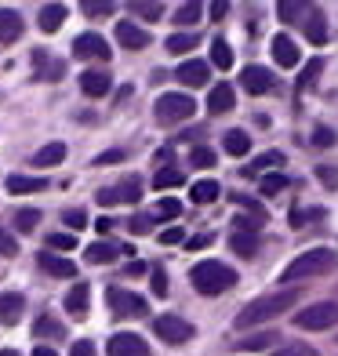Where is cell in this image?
<instances>
[{"mask_svg": "<svg viewBox=\"0 0 338 356\" xmlns=\"http://www.w3.org/2000/svg\"><path fill=\"white\" fill-rule=\"evenodd\" d=\"M295 302H298V291H295V287L277 291V295H262V298L248 302L244 309L236 313V320H233V323H236L240 331H248V327H259V323H266V320H273V316L287 313Z\"/></svg>", "mask_w": 338, "mask_h": 356, "instance_id": "1", "label": "cell"}, {"mask_svg": "<svg viewBox=\"0 0 338 356\" xmlns=\"http://www.w3.org/2000/svg\"><path fill=\"white\" fill-rule=\"evenodd\" d=\"M338 269V251L331 248H313L302 251L291 266L280 273V284H295V280H309V277H328V273Z\"/></svg>", "mask_w": 338, "mask_h": 356, "instance_id": "2", "label": "cell"}, {"mask_svg": "<svg viewBox=\"0 0 338 356\" xmlns=\"http://www.w3.org/2000/svg\"><path fill=\"white\" fill-rule=\"evenodd\" d=\"M189 280L200 295H222V291H230L236 284V273L230 266L215 262V258H204V262H197L189 269Z\"/></svg>", "mask_w": 338, "mask_h": 356, "instance_id": "3", "label": "cell"}, {"mask_svg": "<svg viewBox=\"0 0 338 356\" xmlns=\"http://www.w3.org/2000/svg\"><path fill=\"white\" fill-rule=\"evenodd\" d=\"M193 113H197V102H193L189 95H160L156 106H153V117H156V124H164V127L189 120Z\"/></svg>", "mask_w": 338, "mask_h": 356, "instance_id": "4", "label": "cell"}, {"mask_svg": "<svg viewBox=\"0 0 338 356\" xmlns=\"http://www.w3.org/2000/svg\"><path fill=\"white\" fill-rule=\"evenodd\" d=\"M335 323H338L335 302H316V305H305L302 313H295V327H302V331H328Z\"/></svg>", "mask_w": 338, "mask_h": 356, "instance_id": "5", "label": "cell"}, {"mask_svg": "<svg viewBox=\"0 0 338 356\" xmlns=\"http://www.w3.org/2000/svg\"><path fill=\"white\" fill-rule=\"evenodd\" d=\"M153 331H156V338H164L168 346H186L189 338H193V323H189L186 316L164 313V316L153 320Z\"/></svg>", "mask_w": 338, "mask_h": 356, "instance_id": "6", "label": "cell"}, {"mask_svg": "<svg viewBox=\"0 0 338 356\" xmlns=\"http://www.w3.org/2000/svg\"><path fill=\"white\" fill-rule=\"evenodd\" d=\"M109 305H113V316H146L150 313V305L142 295H135V291H127V287H109Z\"/></svg>", "mask_w": 338, "mask_h": 356, "instance_id": "7", "label": "cell"}, {"mask_svg": "<svg viewBox=\"0 0 338 356\" xmlns=\"http://www.w3.org/2000/svg\"><path fill=\"white\" fill-rule=\"evenodd\" d=\"M138 197H142V182L127 175V178H120L117 186L99 189V197H95V200H99L102 207H113V204H138Z\"/></svg>", "mask_w": 338, "mask_h": 356, "instance_id": "8", "label": "cell"}, {"mask_svg": "<svg viewBox=\"0 0 338 356\" xmlns=\"http://www.w3.org/2000/svg\"><path fill=\"white\" fill-rule=\"evenodd\" d=\"M73 51L77 58H88V62H109V44L99 33H80L73 40Z\"/></svg>", "mask_w": 338, "mask_h": 356, "instance_id": "9", "label": "cell"}, {"mask_svg": "<svg viewBox=\"0 0 338 356\" xmlns=\"http://www.w3.org/2000/svg\"><path fill=\"white\" fill-rule=\"evenodd\" d=\"M240 84H244L248 95H269L273 88H277V76H273V70H266V66H248L244 73H240Z\"/></svg>", "mask_w": 338, "mask_h": 356, "instance_id": "10", "label": "cell"}, {"mask_svg": "<svg viewBox=\"0 0 338 356\" xmlns=\"http://www.w3.org/2000/svg\"><path fill=\"white\" fill-rule=\"evenodd\" d=\"M106 353H109V356H150V346L142 342L138 334H127V331H120V334H113V338H109Z\"/></svg>", "mask_w": 338, "mask_h": 356, "instance_id": "11", "label": "cell"}, {"mask_svg": "<svg viewBox=\"0 0 338 356\" xmlns=\"http://www.w3.org/2000/svg\"><path fill=\"white\" fill-rule=\"evenodd\" d=\"M175 76H179V84H186V88H204L207 76H211V66L200 62V58H189V62H182V66L175 70Z\"/></svg>", "mask_w": 338, "mask_h": 356, "instance_id": "12", "label": "cell"}, {"mask_svg": "<svg viewBox=\"0 0 338 356\" xmlns=\"http://www.w3.org/2000/svg\"><path fill=\"white\" fill-rule=\"evenodd\" d=\"M66 313L70 316H77V320H84L88 316V309H91V287L84 284V280H77L73 287H70V295H66Z\"/></svg>", "mask_w": 338, "mask_h": 356, "instance_id": "13", "label": "cell"}, {"mask_svg": "<svg viewBox=\"0 0 338 356\" xmlns=\"http://www.w3.org/2000/svg\"><path fill=\"white\" fill-rule=\"evenodd\" d=\"M113 88V76L106 70H88V73H80V91L88 95V99H102V95H109Z\"/></svg>", "mask_w": 338, "mask_h": 356, "instance_id": "14", "label": "cell"}, {"mask_svg": "<svg viewBox=\"0 0 338 356\" xmlns=\"http://www.w3.org/2000/svg\"><path fill=\"white\" fill-rule=\"evenodd\" d=\"M37 266H40L44 273H51V277H62V280L77 277V266L70 262V258H62V254H51L47 248H44V254H37Z\"/></svg>", "mask_w": 338, "mask_h": 356, "instance_id": "15", "label": "cell"}, {"mask_svg": "<svg viewBox=\"0 0 338 356\" xmlns=\"http://www.w3.org/2000/svg\"><path fill=\"white\" fill-rule=\"evenodd\" d=\"M117 40L127 47V51H142V47H150V33L135 22H117Z\"/></svg>", "mask_w": 338, "mask_h": 356, "instance_id": "16", "label": "cell"}, {"mask_svg": "<svg viewBox=\"0 0 338 356\" xmlns=\"http://www.w3.org/2000/svg\"><path fill=\"white\" fill-rule=\"evenodd\" d=\"M273 58L280 62V70L298 66V47H295V40L287 37V33H277V37H273Z\"/></svg>", "mask_w": 338, "mask_h": 356, "instance_id": "17", "label": "cell"}, {"mask_svg": "<svg viewBox=\"0 0 338 356\" xmlns=\"http://www.w3.org/2000/svg\"><path fill=\"white\" fill-rule=\"evenodd\" d=\"M233 106H236V91L225 84V80L207 91V109H211V113H230Z\"/></svg>", "mask_w": 338, "mask_h": 356, "instance_id": "18", "label": "cell"}, {"mask_svg": "<svg viewBox=\"0 0 338 356\" xmlns=\"http://www.w3.org/2000/svg\"><path fill=\"white\" fill-rule=\"evenodd\" d=\"M47 189V178L40 175H11L8 178V193H15V197H26V193H44Z\"/></svg>", "mask_w": 338, "mask_h": 356, "instance_id": "19", "label": "cell"}, {"mask_svg": "<svg viewBox=\"0 0 338 356\" xmlns=\"http://www.w3.org/2000/svg\"><path fill=\"white\" fill-rule=\"evenodd\" d=\"M22 309H26V302H22L19 291H8V295H0V323H4V327L19 323Z\"/></svg>", "mask_w": 338, "mask_h": 356, "instance_id": "20", "label": "cell"}, {"mask_svg": "<svg viewBox=\"0 0 338 356\" xmlns=\"http://www.w3.org/2000/svg\"><path fill=\"white\" fill-rule=\"evenodd\" d=\"M222 149L230 153V156H248L251 153V135L240 131V127H233V131L222 135Z\"/></svg>", "mask_w": 338, "mask_h": 356, "instance_id": "21", "label": "cell"}, {"mask_svg": "<svg viewBox=\"0 0 338 356\" xmlns=\"http://www.w3.org/2000/svg\"><path fill=\"white\" fill-rule=\"evenodd\" d=\"M273 342H284V338L277 334V331H262V334H251V338H240V342L233 346L236 353H262V349H269Z\"/></svg>", "mask_w": 338, "mask_h": 356, "instance_id": "22", "label": "cell"}, {"mask_svg": "<svg viewBox=\"0 0 338 356\" xmlns=\"http://www.w3.org/2000/svg\"><path fill=\"white\" fill-rule=\"evenodd\" d=\"M22 37V19L8 8H0V44H15Z\"/></svg>", "mask_w": 338, "mask_h": 356, "instance_id": "23", "label": "cell"}, {"mask_svg": "<svg viewBox=\"0 0 338 356\" xmlns=\"http://www.w3.org/2000/svg\"><path fill=\"white\" fill-rule=\"evenodd\" d=\"M277 15H280V22H305L313 15V8L305 4V0H280Z\"/></svg>", "mask_w": 338, "mask_h": 356, "instance_id": "24", "label": "cell"}, {"mask_svg": "<svg viewBox=\"0 0 338 356\" xmlns=\"http://www.w3.org/2000/svg\"><path fill=\"white\" fill-rule=\"evenodd\" d=\"M273 168H284V153H280V149H269V153H262V156H255L251 168H244V175H248V178H251V175H269Z\"/></svg>", "mask_w": 338, "mask_h": 356, "instance_id": "25", "label": "cell"}, {"mask_svg": "<svg viewBox=\"0 0 338 356\" xmlns=\"http://www.w3.org/2000/svg\"><path fill=\"white\" fill-rule=\"evenodd\" d=\"M62 22H66V8L62 4H44L40 8V29L44 33H58Z\"/></svg>", "mask_w": 338, "mask_h": 356, "instance_id": "26", "label": "cell"}, {"mask_svg": "<svg viewBox=\"0 0 338 356\" xmlns=\"http://www.w3.org/2000/svg\"><path fill=\"white\" fill-rule=\"evenodd\" d=\"M302 29H305V37H309V44H328V19L316 8H313L309 19L302 22Z\"/></svg>", "mask_w": 338, "mask_h": 356, "instance_id": "27", "label": "cell"}, {"mask_svg": "<svg viewBox=\"0 0 338 356\" xmlns=\"http://www.w3.org/2000/svg\"><path fill=\"white\" fill-rule=\"evenodd\" d=\"M84 258H88V266H109V262H117V248L109 240H99V244H91L84 251Z\"/></svg>", "mask_w": 338, "mask_h": 356, "instance_id": "28", "label": "cell"}, {"mask_svg": "<svg viewBox=\"0 0 338 356\" xmlns=\"http://www.w3.org/2000/svg\"><path fill=\"white\" fill-rule=\"evenodd\" d=\"M230 248L240 258H255V254H259V236H255V233H233L230 236Z\"/></svg>", "mask_w": 338, "mask_h": 356, "instance_id": "29", "label": "cell"}, {"mask_svg": "<svg viewBox=\"0 0 338 356\" xmlns=\"http://www.w3.org/2000/svg\"><path fill=\"white\" fill-rule=\"evenodd\" d=\"M62 160H66V145L51 142V145H44V149L33 156V164H37V168H55V164H62Z\"/></svg>", "mask_w": 338, "mask_h": 356, "instance_id": "30", "label": "cell"}, {"mask_svg": "<svg viewBox=\"0 0 338 356\" xmlns=\"http://www.w3.org/2000/svg\"><path fill=\"white\" fill-rule=\"evenodd\" d=\"M218 182L215 178H200V182H193V204H211L218 197Z\"/></svg>", "mask_w": 338, "mask_h": 356, "instance_id": "31", "label": "cell"}, {"mask_svg": "<svg viewBox=\"0 0 338 356\" xmlns=\"http://www.w3.org/2000/svg\"><path fill=\"white\" fill-rule=\"evenodd\" d=\"M182 182H186V175H182L179 168H160L156 178H153V186H156L160 193H164V189H179Z\"/></svg>", "mask_w": 338, "mask_h": 356, "instance_id": "32", "label": "cell"}, {"mask_svg": "<svg viewBox=\"0 0 338 356\" xmlns=\"http://www.w3.org/2000/svg\"><path fill=\"white\" fill-rule=\"evenodd\" d=\"M33 334H37V338H66V327H62L55 316H40V320L33 323Z\"/></svg>", "mask_w": 338, "mask_h": 356, "instance_id": "33", "label": "cell"}, {"mask_svg": "<svg viewBox=\"0 0 338 356\" xmlns=\"http://www.w3.org/2000/svg\"><path fill=\"white\" fill-rule=\"evenodd\" d=\"M320 73H324V58H313L309 66L302 70V76H298V91H313L316 80H320Z\"/></svg>", "mask_w": 338, "mask_h": 356, "instance_id": "34", "label": "cell"}, {"mask_svg": "<svg viewBox=\"0 0 338 356\" xmlns=\"http://www.w3.org/2000/svg\"><path fill=\"white\" fill-rule=\"evenodd\" d=\"M211 66H218L222 73H225V70H230V66H233V47H230V44H225L222 37H218V40L211 44Z\"/></svg>", "mask_w": 338, "mask_h": 356, "instance_id": "35", "label": "cell"}, {"mask_svg": "<svg viewBox=\"0 0 338 356\" xmlns=\"http://www.w3.org/2000/svg\"><path fill=\"white\" fill-rule=\"evenodd\" d=\"M168 51L171 55H186V51H193L197 47V33H175V37H168Z\"/></svg>", "mask_w": 338, "mask_h": 356, "instance_id": "36", "label": "cell"}, {"mask_svg": "<svg viewBox=\"0 0 338 356\" xmlns=\"http://www.w3.org/2000/svg\"><path fill=\"white\" fill-rule=\"evenodd\" d=\"M131 11L138 15V19H146V22H156V19H164V4H153V0H135Z\"/></svg>", "mask_w": 338, "mask_h": 356, "instance_id": "37", "label": "cell"}, {"mask_svg": "<svg viewBox=\"0 0 338 356\" xmlns=\"http://www.w3.org/2000/svg\"><path fill=\"white\" fill-rule=\"evenodd\" d=\"M15 225H19V233H33L40 225V211L37 207H22V211H15Z\"/></svg>", "mask_w": 338, "mask_h": 356, "instance_id": "38", "label": "cell"}, {"mask_svg": "<svg viewBox=\"0 0 338 356\" xmlns=\"http://www.w3.org/2000/svg\"><path fill=\"white\" fill-rule=\"evenodd\" d=\"M200 15H204V4L189 0V4H182L179 11H175V22H179V26H193V22H200Z\"/></svg>", "mask_w": 338, "mask_h": 356, "instance_id": "39", "label": "cell"}, {"mask_svg": "<svg viewBox=\"0 0 338 356\" xmlns=\"http://www.w3.org/2000/svg\"><path fill=\"white\" fill-rule=\"evenodd\" d=\"M273 356H320V353L309 342H284V346L273 349Z\"/></svg>", "mask_w": 338, "mask_h": 356, "instance_id": "40", "label": "cell"}, {"mask_svg": "<svg viewBox=\"0 0 338 356\" xmlns=\"http://www.w3.org/2000/svg\"><path fill=\"white\" fill-rule=\"evenodd\" d=\"M280 189H287L284 171H269V175H262V193H266V197H277Z\"/></svg>", "mask_w": 338, "mask_h": 356, "instance_id": "41", "label": "cell"}, {"mask_svg": "<svg viewBox=\"0 0 338 356\" xmlns=\"http://www.w3.org/2000/svg\"><path fill=\"white\" fill-rule=\"evenodd\" d=\"M113 0H84V15L88 19H106V15H113Z\"/></svg>", "mask_w": 338, "mask_h": 356, "instance_id": "42", "label": "cell"}, {"mask_svg": "<svg viewBox=\"0 0 338 356\" xmlns=\"http://www.w3.org/2000/svg\"><path fill=\"white\" fill-rule=\"evenodd\" d=\"M73 248H77L73 233H51L47 236V251H73Z\"/></svg>", "mask_w": 338, "mask_h": 356, "instance_id": "43", "label": "cell"}, {"mask_svg": "<svg viewBox=\"0 0 338 356\" xmlns=\"http://www.w3.org/2000/svg\"><path fill=\"white\" fill-rule=\"evenodd\" d=\"M179 215H182V204L175 197H164L156 204V218H179Z\"/></svg>", "mask_w": 338, "mask_h": 356, "instance_id": "44", "label": "cell"}, {"mask_svg": "<svg viewBox=\"0 0 338 356\" xmlns=\"http://www.w3.org/2000/svg\"><path fill=\"white\" fill-rule=\"evenodd\" d=\"M62 222H66L70 229H84V225H88V215L80 211V207H66V211H62Z\"/></svg>", "mask_w": 338, "mask_h": 356, "instance_id": "45", "label": "cell"}, {"mask_svg": "<svg viewBox=\"0 0 338 356\" xmlns=\"http://www.w3.org/2000/svg\"><path fill=\"white\" fill-rule=\"evenodd\" d=\"M127 229H131L135 236H146V233H153V218H150V215H131Z\"/></svg>", "mask_w": 338, "mask_h": 356, "instance_id": "46", "label": "cell"}, {"mask_svg": "<svg viewBox=\"0 0 338 356\" xmlns=\"http://www.w3.org/2000/svg\"><path fill=\"white\" fill-rule=\"evenodd\" d=\"M233 200H236L240 207H248V211H251L255 218H259V222H266V207H262L259 200H251V197H240V193H233Z\"/></svg>", "mask_w": 338, "mask_h": 356, "instance_id": "47", "label": "cell"}, {"mask_svg": "<svg viewBox=\"0 0 338 356\" xmlns=\"http://www.w3.org/2000/svg\"><path fill=\"white\" fill-rule=\"evenodd\" d=\"M150 287H153V295L164 298V295H168V273H164V269H153V273H150Z\"/></svg>", "mask_w": 338, "mask_h": 356, "instance_id": "48", "label": "cell"}, {"mask_svg": "<svg viewBox=\"0 0 338 356\" xmlns=\"http://www.w3.org/2000/svg\"><path fill=\"white\" fill-rule=\"evenodd\" d=\"M316 178L324 182L328 189H338V168H331V164H320L316 168Z\"/></svg>", "mask_w": 338, "mask_h": 356, "instance_id": "49", "label": "cell"}, {"mask_svg": "<svg viewBox=\"0 0 338 356\" xmlns=\"http://www.w3.org/2000/svg\"><path fill=\"white\" fill-rule=\"evenodd\" d=\"M193 168H215V153L197 145V149H193Z\"/></svg>", "mask_w": 338, "mask_h": 356, "instance_id": "50", "label": "cell"}, {"mask_svg": "<svg viewBox=\"0 0 338 356\" xmlns=\"http://www.w3.org/2000/svg\"><path fill=\"white\" fill-rule=\"evenodd\" d=\"M233 225H236V233H259V218L255 215H240V218H233Z\"/></svg>", "mask_w": 338, "mask_h": 356, "instance_id": "51", "label": "cell"}, {"mask_svg": "<svg viewBox=\"0 0 338 356\" xmlns=\"http://www.w3.org/2000/svg\"><path fill=\"white\" fill-rule=\"evenodd\" d=\"M70 356H99V349H95V342H91V338H80V342H73Z\"/></svg>", "mask_w": 338, "mask_h": 356, "instance_id": "52", "label": "cell"}, {"mask_svg": "<svg viewBox=\"0 0 338 356\" xmlns=\"http://www.w3.org/2000/svg\"><path fill=\"white\" fill-rule=\"evenodd\" d=\"M313 145H320V149L335 145V131H331V127H316V131H313Z\"/></svg>", "mask_w": 338, "mask_h": 356, "instance_id": "53", "label": "cell"}, {"mask_svg": "<svg viewBox=\"0 0 338 356\" xmlns=\"http://www.w3.org/2000/svg\"><path fill=\"white\" fill-rule=\"evenodd\" d=\"M0 254H19V240H15L8 229H0Z\"/></svg>", "mask_w": 338, "mask_h": 356, "instance_id": "54", "label": "cell"}, {"mask_svg": "<svg viewBox=\"0 0 338 356\" xmlns=\"http://www.w3.org/2000/svg\"><path fill=\"white\" fill-rule=\"evenodd\" d=\"M117 160H124L120 149H113V153H102L99 160H95V168H106V164H117Z\"/></svg>", "mask_w": 338, "mask_h": 356, "instance_id": "55", "label": "cell"}, {"mask_svg": "<svg viewBox=\"0 0 338 356\" xmlns=\"http://www.w3.org/2000/svg\"><path fill=\"white\" fill-rule=\"evenodd\" d=\"M160 244H182V229H179V225H175V229L160 233Z\"/></svg>", "mask_w": 338, "mask_h": 356, "instance_id": "56", "label": "cell"}, {"mask_svg": "<svg viewBox=\"0 0 338 356\" xmlns=\"http://www.w3.org/2000/svg\"><path fill=\"white\" fill-rule=\"evenodd\" d=\"M113 225H117V222H113V218H106V215H102L99 222H95V229H99V233H109V229H113Z\"/></svg>", "mask_w": 338, "mask_h": 356, "instance_id": "57", "label": "cell"}, {"mask_svg": "<svg viewBox=\"0 0 338 356\" xmlns=\"http://www.w3.org/2000/svg\"><path fill=\"white\" fill-rule=\"evenodd\" d=\"M225 11H230V4H222V0H218V4H211V15H215V19H225Z\"/></svg>", "mask_w": 338, "mask_h": 356, "instance_id": "58", "label": "cell"}, {"mask_svg": "<svg viewBox=\"0 0 338 356\" xmlns=\"http://www.w3.org/2000/svg\"><path fill=\"white\" fill-rule=\"evenodd\" d=\"M207 240H211V236H193L189 248H207Z\"/></svg>", "mask_w": 338, "mask_h": 356, "instance_id": "59", "label": "cell"}, {"mask_svg": "<svg viewBox=\"0 0 338 356\" xmlns=\"http://www.w3.org/2000/svg\"><path fill=\"white\" fill-rule=\"evenodd\" d=\"M33 356H58V353H55V349H47V346H37Z\"/></svg>", "mask_w": 338, "mask_h": 356, "instance_id": "60", "label": "cell"}, {"mask_svg": "<svg viewBox=\"0 0 338 356\" xmlns=\"http://www.w3.org/2000/svg\"><path fill=\"white\" fill-rule=\"evenodd\" d=\"M0 356H19V353H15V349H0Z\"/></svg>", "mask_w": 338, "mask_h": 356, "instance_id": "61", "label": "cell"}]
</instances>
